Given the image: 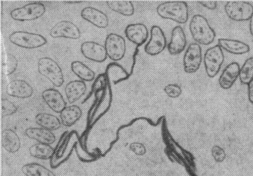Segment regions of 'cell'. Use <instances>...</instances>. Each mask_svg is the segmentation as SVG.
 Returning <instances> with one entry per match:
<instances>
[{"mask_svg": "<svg viewBox=\"0 0 253 176\" xmlns=\"http://www.w3.org/2000/svg\"><path fill=\"white\" fill-rule=\"evenodd\" d=\"M189 30L193 39L200 44H210L215 37V32L207 19L200 14L192 17L189 23Z\"/></svg>", "mask_w": 253, "mask_h": 176, "instance_id": "6da1fadb", "label": "cell"}, {"mask_svg": "<svg viewBox=\"0 0 253 176\" xmlns=\"http://www.w3.org/2000/svg\"><path fill=\"white\" fill-rule=\"evenodd\" d=\"M156 11L162 18L170 19L179 24H184L188 20V5L183 1L163 2L158 6Z\"/></svg>", "mask_w": 253, "mask_h": 176, "instance_id": "7a4b0ae2", "label": "cell"}, {"mask_svg": "<svg viewBox=\"0 0 253 176\" xmlns=\"http://www.w3.org/2000/svg\"><path fill=\"white\" fill-rule=\"evenodd\" d=\"M38 71L47 79L55 87L61 86L64 82V75L59 65L48 57L41 58L38 63Z\"/></svg>", "mask_w": 253, "mask_h": 176, "instance_id": "3957f363", "label": "cell"}, {"mask_svg": "<svg viewBox=\"0 0 253 176\" xmlns=\"http://www.w3.org/2000/svg\"><path fill=\"white\" fill-rule=\"evenodd\" d=\"M13 44L23 48L33 49L41 47L47 43L42 35L26 31H15L9 36Z\"/></svg>", "mask_w": 253, "mask_h": 176, "instance_id": "277c9868", "label": "cell"}, {"mask_svg": "<svg viewBox=\"0 0 253 176\" xmlns=\"http://www.w3.org/2000/svg\"><path fill=\"white\" fill-rule=\"evenodd\" d=\"M45 11L46 8L43 3L35 2L12 10L10 15L13 19L16 21H31L41 17Z\"/></svg>", "mask_w": 253, "mask_h": 176, "instance_id": "5b68a950", "label": "cell"}, {"mask_svg": "<svg viewBox=\"0 0 253 176\" xmlns=\"http://www.w3.org/2000/svg\"><path fill=\"white\" fill-rule=\"evenodd\" d=\"M224 60V56L222 48L218 44L206 50L204 62L206 73L209 77L213 78L217 74Z\"/></svg>", "mask_w": 253, "mask_h": 176, "instance_id": "8992f818", "label": "cell"}, {"mask_svg": "<svg viewBox=\"0 0 253 176\" xmlns=\"http://www.w3.org/2000/svg\"><path fill=\"white\" fill-rule=\"evenodd\" d=\"M227 16L235 21H243L250 19L253 14V6L245 1H231L224 6Z\"/></svg>", "mask_w": 253, "mask_h": 176, "instance_id": "52a82bcc", "label": "cell"}, {"mask_svg": "<svg viewBox=\"0 0 253 176\" xmlns=\"http://www.w3.org/2000/svg\"><path fill=\"white\" fill-rule=\"evenodd\" d=\"M104 46L107 56L113 61L120 60L125 56L126 41L122 36L117 34L110 33L108 35L105 41Z\"/></svg>", "mask_w": 253, "mask_h": 176, "instance_id": "ba28073f", "label": "cell"}, {"mask_svg": "<svg viewBox=\"0 0 253 176\" xmlns=\"http://www.w3.org/2000/svg\"><path fill=\"white\" fill-rule=\"evenodd\" d=\"M202 59V48L196 43H191L183 56L184 71L188 74L196 72L200 68Z\"/></svg>", "mask_w": 253, "mask_h": 176, "instance_id": "9c48e42d", "label": "cell"}, {"mask_svg": "<svg viewBox=\"0 0 253 176\" xmlns=\"http://www.w3.org/2000/svg\"><path fill=\"white\" fill-rule=\"evenodd\" d=\"M150 39L144 47L145 52L150 55H156L162 52L167 45V40L162 29L154 25L150 30Z\"/></svg>", "mask_w": 253, "mask_h": 176, "instance_id": "30bf717a", "label": "cell"}, {"mask_svg": "<svg viewBox=\"0 0 253 176\" xmlns=\"http://www.w3.org/2000/svg\"><path fill=\"white\" fill-rule=\"evenodd\" d=\"M79 28L73 22L63 20L57 23L50 29L49 34L53 38H65L77 39L81 36Z\"/></svg>", "mask_w": 253, "mask_h": 176, "instance_id": "8fae6325", "label": "cell"}, {"mask_svg": "<svg viewBox=\"0 0 253 176\" xmlns=\"http://www.w3.org/2000/svg\"><path fill=\"white\" fill-rule=\"evenodd\" d=\"M81 51L86 58L97 62L104 61L108 56L105 46L93 41L83 43Z\"/></svg>", "mask_w": 253, "mask_h": 176, "instance_id": "7c38bea8", "label": "cell"}, {"mask_svg": "<svg viewBox=\"0 0 253 176\" xmlns=\"http://www.w3.org/2000/svg\"><path fill=\"white\" fill-rule=\"evenodd\" d=\"M6 91L8 95L19 98H27L33 93L32 86L26 81L15 79L11 81L6 86Z\"/></svg>", "mask_w": 253, "mask_h": 176, "instance_id": "4fadbf2b", "label": "cell"}, {"mask_svg": "<svg viewBox=\"0 0 253 176\" xmlns=\"http://www.w3.org/2000/svg\"><path fill=\"white\" fill-rule=\"evenodd\" d=\"M125 33L126 38L138 46L145 43L149 34L147 27L142 23L128 25L125 29Z\"/></svg>", "mask_w": 253, "mask_h": 176, "instance_id": "5bb4252c", "label": "cell"}, {"mask_svg": "<svg viewBox=\"0 0 253 176\" xmlns=\"http://www.w3.org/2000/svg\"><path fill=\"white\" fill-rule=\"evenodd\" d=\"M186 44V37L182 28L179 26L174 27L168 45L169 52L172 55H178L185 49Z\"/></svg>", "mask_w": 253, "mask_h": 176, "instance_id": "9a60e30c", "label": "cell"}, {"mask_svg": "<svg viewBox=\"0 0 253 176\" xmlns=\"http://www.w3.org/2000/svg\"><path fill=\"white\" fill-rule=\"evenodd\" d=\"M42 96L48 106L56 113H60L66 107V102L63 96L56 89L50 88L44 90Z\"/></svg>", "mask_w": 253, "mask_h": 176, "instance_id": "2e32d148", "label": "cell"}, {"mask_svg": "<svg viewBox=\"0 0 253 176\" xmlns=\"http://www.w3.org/2000/svg\"><path fill=\"white\" fill-rule=\"evenodd\" d=\"M82 17L99 28H105L109 24L107 16L102 11L92 7H85L81 12Z\"/></svg>", "mask_w": 253, "mask_h": 176, "instance_id": "e0dca14e", "label": "cell"}, {"mask_svg": "<svg viewBox=\"0 0 253 176\" xmlns=\"http://www.w3.org/2000/svg\"><path fill=\"white\" fill-rule=\"evenodd\" d=\"M240 65L235 62L227 65L223 70L219 79V84L223 89L230 88L239 76Z\"/></svg>", "mask_w": 253, "mask_h": 176, "instance_id": "ac0fdd59", "label": "cell"}, {"mask_svg": "<svg viewBox=\"0 0 253 176\" xmlns=\"http://www.w3.org/2000/svg\"><path fill=\"white\" fill-rule=\"evenodd\" d=\"M25 135L29 138L35 139L39 143L51 144L56 137L51 131L42 128L30 127L26 129Z\"/></svg>", "mask_w": 253, "mask_h": 176, "instance_id": "d6986e66", "label": "cell"}, {"mask_svg": "<svg viewBox=\"0 0 253 176\" xmlns=\"http://www.w3.org/2000/svg\"><path fill=\"white\" fill-rule=\"evenodd\" d=\"M86 86L83 81L74 80L67 84L65 93L68 102L73 103L79 99L85 92Z\"/></svg>", "mask_w": 253, "mask_h": 176, "instance_id": "ffe728a7", "label": "cell"}, {"mask_svg": "<svg viewBox=\"0 0 253 176\" xmlns=\"http://www.w3.org/2000/svg\"><path fill=\"white\" fill-rule=\"evenodd\" d=\"M218 45L229 53L233 54H244L250 51V46L238 40L221 38L218 40Z\"/></svg>", "mask_w": 253, "mask_h": 176, "instance_id": "44dd1931", "label": "cell"}, {"mask_svg": "<svg viewBox=\"0 0 253 176\" xmlns=\"http://www.w3.org/2000/svg\"><path fill=\"white\" fill-rule=\"evenodd\" d=\"M105 74L108 81L115 84L127 79L130 75L121 65L115 62L108 64Z\"/></svg>", "mask_w": 253, "mask_h": 176, "instance_id": "7402d4cb", "label": "cell"}, {"mask_svg": "<svg viewBox=\"0 0 253 176\" xmlns=\"http://www.w3.org/2000/svg\"><path fill=\"white\" fill-rule=\"evenodd\" d=\"M2 145L8 152L14 153L20 148V140L17 134L13 130L11 129H6L2 132Z\"/></svg>", "mask_w": 253, "mask_h": 176, "instance_id": "603a6c76", "label": "cell"}, {"mask_svg": "<svg viewBox=\"0 0 253 176\" xmlns=\"http://www.w3.org/2000/svg\"><path fill=\"white\" fill-rule=\"evenodd\" d=\"M82 114L81 109L76 105L66 106L60 113L61 123L64 126L70 127L80 119Z\"/></svg>", "mask_w": 253, "mask_h": 176, "instance_id": "cb8c5ba5", "label": "cell"}, {"mask_svg": "<svg viewBox=\"0 0 253 176\" xmlns=\"http://www.w3.org/2000/svg\"><path fill=\"white\" fill-rule=\"evenodd\" d=\"M35 121L42 128L50 131L58 129L61 124L56 116L46 113L38 114L35 117Z\"/></svg>", "mask_w": 253, "mask_h": 176, "instance_id": "d4e9b609", "label": "cell"}, {"mask_svg": "<svg viewBox=\"0 0 253 176\" xmlns=\"http://www.w3.org/2000/svg\"><path fill=\"white\" fill-rule=\"evenodd\" d=\"M31 156L42 160H47L52 157L53 148L49 145L38 143L31 145L29 149Z\"/></svg>", "mask_w": 253, "mask_h": 176, "instance_id": "484cf974", "label": "cell"}, {"mask_svg": "<svg viewBox=\"0 0 253 176\" xmlns=\"http://www.w3.org/2000/svg\"><path fill=\"white\" fill-rule=\"evenodd\" d=\"M106 4L112 10L124 16H130L134 12V6L130 1L109 0Z\"/></svg>", "mask_w": 253, "mask_h": 176, "instance_id": "4316f807", "label": "cell"}, {"mask_svg": "<svg viewBox=\"0 0 253 176\" xmlns=\"http://www.w3.org/2000/svg\"><path fill=\"white\" fill-rule=\"evenodd\" d=\"M26 176H56L52 171L37 163H28L21 168Z\"/></svg>", "mask_w": 253, "mask_h": 176, "instance_id": "83f0119b", "label": "cell"}, {"mask_svg": "<svg viewBox=\"0 0 253 176\" xmlns=\"http://www.w3.org/2000/svg\"><path fill=\"white\" fill-rule=\"evenodd\" d=\"M71 68L72 72L83 81L89 82L94 79V72L80 61L72 62L71 64Z\"/></svg>", "mask_w": 253, "mask_h": 176, "instance_id": "f1b7e54d", "label": "cell"}, {"mask_svg": "<svg viewBox=\"0 0 253 176\" xmlns=\"http://www.w3.org/2000/svg\"><path fill=\"white\" fill-rule=\"evenodd\" d=\"M240 81L243 84H248L253 79V57L248 58L240 69Z\"/></svg>", "mask_w": 253, "mask_h": 176, "instance_id": "f546056e", "label": "cell"}, {"mask_svg": "<svg viewBox=\"0 0 253 176\" xmlns=\"http://www.w3.org/2000/svg\"><path fill=\"white\" fill-rule=\"evenodd\" d=\"M2 116L6 117L13 115L16 112L18 108L10 100L4 98L1 101Z\"/></svg>", "mask_w": 253, "mask_h": 176, "instance_id": "4dcf8cb0", "label": "cell"}, {"mask_svg": "<svg viewBox=\"0 0 253 176\" xmlns=\"http://www.w3.org/2000/svg\"><path fill=\"white\" fill-rule=\"evenodd\" d=\"M18 60L13 54L7 53L6 55V74L9 75L12 74L17 68Z\"/></svg>", "mask_w": 253, "mask_h": 176, "instance_id": "1f68e13d", "label": "cell"}, {"mask_svg": "<svg viewBox=\"0 0 253 176\" xmlns=\"http://www.w3.org/2000/svg\"><path fill=\"white\" fill-rule=\"evenodd\" d=\"M164 90L168 96L172 98L177 97L181 93L180 87L176 84H169L165 87Z\"/></svg>", "mask_w": 253, "mask_h": 176, "instance_id": "d6a6232c", "label": "cell"}, {"mask_svg": "<svg viewBox=\"0 0 253 176\" xmlns=\"http://www.w3.org/2000/svg\"><path fill=\"white\" fill-rule=\"evenodd\" d=\"M212 155L214 160L218 162H221L226 158V153L224 149L218 145H214L211 149Z\"/></svg>", "mask_w": 253, "mask_h": 176, "instance_id": "836d02e7", "label": "cell"}, {"mask_svg": "<svg viewBox=\"0 0 253 176\" xmlns=\"http://www.w3.org/2000/svg\"><path fill=\"white\" fill-rule=\"evenodd\" d=\"M198 2L204 7L211 10H213L217 7V2L216 1L200 0L198 1Z\"/></svg>", "mask_w": 253, "mask_h": 176, "instance_id": "e575fe53", "label": "cell"}, {"mask_svg": "<svg viewBox=\"0 0 253 176\" xmlns=\"http://www.w3.org/2000/svg\"><path fill=\"white\" fill-rule=\"evenodd\" d=\"M248 98L250 102L253 105V79L248 84Z\"/></svg>", "mask_w": 253, "mask_h": 176, "instance_id": "d590c367", "label": "cell"}, {"mask_svg": "<svg viewBox=\"0 0 253 176\" xmlns=\"http://www.w3.org/2000/svg\"><path fill=\"white\" fill-rule=\"evenodd\" d=\"M250 31L251 34L253 37V14L250 19Z\"/></svg>", "mask_w": 253, "mask_h": 176, "instance_id": "8d00e7d4", "label": "cell"}, {"mask_svg": "<svg viewBox=\"0 0 253 176\" xmlns=\"http://www.w3.org/2000/svg\"><path fill=\"white\" fill-rule=\"evenodd\" d=\"M64 2H66V3H80V2H83V1H64Z\"/></svg>", "mask_w": 253, "mask_h": 176, "instance_id": "74e56055", "label": "cell"}]
</instances>
